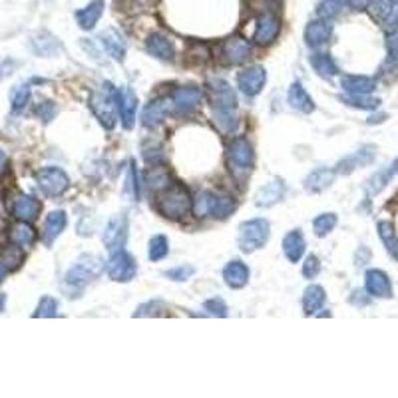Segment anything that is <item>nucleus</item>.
I'll list each match as a JSON object with an SVG mask.
<instances>
[{
  "mask_svg": "<svg viewBox=\"0 0 398 398\" xmlns=\"http://www.w3.org/2000/svg\"><path fill=\"white\" fill-rule=\"evenodd\" d=\"M311 66L315 68V72L319 76H323V78H333V76L338 74V66L335 64L331 54H321V52L313 54Z\"/></svg>",
  "mask_w": 398,
  "mask_h": 398,
  "instance_id": "c9c22d12",
  "label": "nucleus"
},
{
  "mask_svg": "<svg viewBox=\"0 0 398 398\" xmlns=\"http://www.w3.org/2000/svg\"><path fill=\"white\" fill-rule=\"evenodd\" d=\"M158 210H160L163 217L179 221V219L187 217L193 210L191 193L187 191L186 186H179V184L167 186L158 195Z\"/></svg>",
  "mask_w": 398,
  "mask_h": 398,
  "instance_id": "f03ea898",
  "label": "nucleus"
},
{
  "mask_svg": "<svg viewBox=\"0 0 398 398\" xmlns=\"http://www.w3.org/2000/svg\"><path fill=\"white\" fill-rule=\"evenodd\" d=\"M305 247H307L305 237H303V233L298 229L287 233L285 239H283V253H285V257L291 263L301 261V257L305 255Z\"/></svg>",
  "mask_w": 398,
  "mask_h": 398,
  "instance_id": "c756f323",
  "label": "nucleus"
},
{
  "mask_svg": "<svg viewBox=\"0 0 398 398\" xmlns=\"http://www.w3.org/2000/svg\"><path fill=\"white\" fill-rule=\"evenodd\" d=\"M66 224H68V219H66V213L64 212L48 213V217H46V221H44V231H42L44 243H46V245L54 243V241L60 237L64 229H66Z\"/></svg>",
  "mask_w": 398,
  "mask_h": 398,
  "instance_id": "7c9ffc66",
  "label": "nucleus"
},
{
  "mask_svg": "<svg viewBox=\"0 0 398 398\" xmlns=\"http://www.w3.org/2000/svg\"><path fill=\"white\" fill-rule=\"evenodd\" d=\"M237 82H239V90H241L245 96L253 98V96L261 94L263 86H265V82H267V72H265L263 66H249L243 72H239Z\"/></svg>",
  "mask_w": 398,
  "mask_h": 398,
  "instance_id": "ddd939ff",
  "label": "nucleus"
},
{
  "mask_svg": "<svg viewBox=\"0 0 398 398\" xmlns=\"http://www.w3.org/2000/svg\"><path fill=\"white\" fill-rule=\"evenodd\" d=\"M20 261H22V253H20V247L14 245V243L13 247H6V251H4L2 257H0V263H4L11 271L16 269V267L20 265Z\"/></svg>",
  "mask_w": 398,
  "mask_h": 398,
  "instance_id": "a18cd8bd",
  "label": "nucleus"
},
{
  "mask_svg": "<svg viewBox=\"0 0 398 398\" xmlns=\"http://www.w3.org/2000/svg\"><path fill=\"white\" fill-rule=\"evenodd\" d=\"M397 174H398V160H394L390 165L383 167L380 172H376V174L366 181V198H374L376 193H380V191L392 181V177Z\"/></svg>",
  "mask_w": 398,
  "mask_h": 398,
  "instance_id": "b1692460",
  "label": "nucleus"
},
{
  "mask_svg": "<svg viewBox=\"0 0 398 398\" xmlns=\"http://www.w3.org/2000/svg\"><path fill=\"white\" fill-rule=\"evenodd\" d=\"M343 90L347 94H371L376 90V80L374 78H369V76H345L343 82H341Z\"/></svg>",
  "mask_w": 398,
  "mask_h": 398,
  "instance_id": "2f4dec72",
  "label": "nucleus"
},
{
  "mask_svg": "<svg viewBox=\"0 0 398 398\" xmlns=\"http://www.w3.org/2000/svg\"><path fill=\"white\" fill-rule=\"evenodd\" d=\"M212 86V120L221 134H233L239 125L237 96L233 88L221 78H213Z\"/></svg>",
  "mask_w": 398,
  "mask_h": 398,
  "instance_id": "f257e3e1",
  "label": "nucleus"
},
{
  "mask_svg": "<svg viewBox=\"0 0 398 398\" xmlns=\"http://www.w3.org/2000/svg\"><path fill=\"white\" fill-rule=\"evenodd\" d=\"M104 271V261L98 255H84L74 263V267L64 277V285L70 291H82L88 283H92L96 277H100Z\"/></svg>",
  "mask_w": 398,
  "mask_h": 398,
  "instance_id": "20e7f679",
  "label": "nucleus"
},
{
  "mask_svg": "<svg viewBox=\"0 0 398 398\" xmlns=\"http://www.w3.org/2000/svg\"><path fill=\"white\" fill-rule=\"evenodd\" d=\"M116 88L110 82H104L98 90H94V94L90 96V108L96 114L98 122L106 130H112L116 125Z\"/></svg>",
  "mask_w": 398,
  "mask_h": 398,
  "instance_id": "39448f33",
  "label": "nucleus"
},
{
  "mask_svg": "<svg viewBox=\"0 0 398 398\" xmlns=\"http://www.w3.org/2000/svg\"><path fill=\"white\" fill-rule=\"evenodd\" d=\"M285 198V184L283 179H273L271 184H267L265 187H261L255 195V203L259 207H271L275 203H279L281 199Z\"/></svg>",
  "mask_w": 398,
  "mask_h": 398,
  "instance_id": "5701e85b",
  "label": "nucleus"
},
{
  "mask_svg": "<svg viewBox=\"0 0 398 398\" xmlns=\"http://www.w3.org/2000/svg\"><path fill=\"white\" fill-rule=\"evenodd\" d=\"M100 42H102V46L104 50L112 56L114 60H118V62H124L125 58V40L122 38V34L118 32V30H104L98 38Z\"/></svg>",
  "mask_w": 398,
  "mask_h": 398,
  "instance_id": "4be33fe9",
  "label": "nucleus"
},
{
  "mask_svg": "<svg viewBox=\"0 0 398 398\" xmlns=\"http://www.w3.org/2000/svg\"><path fill=\"white\" fill-rule=\"evenodd\" d=\"M170 253V243H167V237L165 235H156L149 239L148 255L151 261H162L167 257Z\"/></svg>",
  "mask_w": 398,
  "mask_h": 398,
  "instance_id": "58836bf2",
  "label": "nucleus"
},
{
  "mask_svg": "<svg viewBox=\"0 0 398 398\" xmlns=\"http://www.w3.org/2000/svg\"><path fill=\"white\" fill-rule=\"evenodd\" d=\"M4 305H6V295L0 293V313L4 311Z\"/></svg>",
  "mask_w": 398,
  "mask_h": 398,
  "instance_id": "bf43d9fd",
  "label": "nucleus"
},
{
  "mask_svg": "<svg viewBox=\"0 0 398 398\" xmlns=\"http://www.w3.org/2000/svg\"><path fill=\"white\" fill-rule=\"evenodd\" d=\"M374 158H376V148L374 146H364L359 151H355L352 156H347L343 162L336 165V175H347L362 167V165H369V163L374 162Z\"/></svg>",
  "mask_w": 398,
  "mask_h": 398,
  "instance_id": "6ab92c4d",
  "label": "nucleus"
},
{
  "mask_svg": "<svg viewBox=\"0 0 398 398\" xmlns=\"http://www.w3.org/2000/svg\"><path fill=\"white\" fill-rule=\"evenodd\" d=\"M378 237H380V241L385 243L388 255L398 259V237L390 221H380V224H378Z\"/></svg>",
  "mask_w": 398,
  "mask_h": 398,
  "instance_id": "e433bc0d",
  "label": "nucleus"
},
{
  "mask_svg": "<svg viewBox=\"0 0 398 398\" xmlns=\"http://www.w3.org/2000/svg\"><path fill=\"white\" fill-rule=\"evenodd\" d=\"M38 187L48 195V198H60L70 186V177L60 167H44L36 174Z\"/></svg>",
  "mask_w": 398,
  "mask_h": 398,
  "instance_id": "6e6552de",
  "label": "nucleus"
},
{
  "mask_svg": "<svg viewBox=\"0 0 398 398\" xmlns=\"http://www.w3.org/2000/svg\"><path fill=\"white\" fill-rule=\"evenodd\" d=\"M125 189H128V195H132L134 201L139 199V186H137V174H136V165H134V162L130 163V172H128V186H125Z\"/></svg>",
  "mask_w": 398,
  "mask_h": 398,
  "instance_id": "8fccbe9b",
  "label": "nucleus"
},
{
  "mask_svg": "<svg viewBox=\"0 0 398 398\" xmlns=\"http://www.w3.org/2000/svg\"><path fill=\"white\" fill-rule=\"evenodd\" d=\"M146 50L153 58L163 60V62H172L175 58V46L170 38L165 36L163 32H153L149 34L146 40Z\"/></svg>",
  "mask_w": 398,
  "mask_h": 398,
  "instance_id": "dca6fc26",
  "label": "nucleus"
},
{
  "mask_svg": "<svg viewBox=\"0 0 398 398\" xmlns=\"http://www.w3.org/2000/svg\"><path fill=\"white\" fill-rule=\"evenodd\" d=\"M28 100H30V86L28 84H18V86L13 88V92H11V106H13L14 112L25 110Z\"/></svg>",
  "mask_w": 398,
  "mask_h": 398,
  "instance_id": "79ce46f5",
  "label": "nucleus"
},
{
  "mask_svg": "<svg viewBox=\"0 0 398 398\" xmlns=\"http://www.w3.org/2000/svg\"><path fill=\"white\" fill-rule=\"evenodd\" d=\"M34 112L42 122H50L56 116V106H54V102H40Z\"/></svg>",
  "mask_w": 398,
  "mask_h": 398,
  "instance_id": "603ef678",
  "label": "nucleus"
},
{
  "mask_svg": "<svg viewBox=\"0 0 398 398\" xmlns=\"http://www.w3.org/2000/svg\"><path fill=\"white\" fill-rule=\"evenodd\" d=\"M8 271H11V269H8V267H6L4 263H0V283L4 281V277L8 275Z\"/></svg>",
  "mask_w": 398,
  "mask_h": 398,
  "instance_id": "4d7b16f0",
  "label": "nucleus"
},
{
  "mask_svg": "<svg viewBox=\"0 0 398 398\" xmlns=\"http://www.w3.org/2000/svg\"><path fill=\"white\" fill-rule=\"evenodd\" d=\"M333 34V26L329 25L327 20H313L305 28V44L317 48V46H323L324 42H329V38Z\"/></svg>",
  "mask_w": 398,
  "mask_h": 398,
  "instance_id": "aec40b11",
  "label": "nucleus"
},
{
  "mask_svg": "<svg viewBox=\"0 0 398 398\" xmlns=\"http://www.w3.org/2000/svg\"><path fill=\"white\" fill-rule=\"evenodd\" d=\"M287 100H289V106L298 110V112L311 114L315 110V102H313L311 96L307 94V90L301 86L298 82L291 84L289 92H287Z\"/></svg>",
  "mask_w": 398,
  "mask_h": 398,
  "instance_id": "cd10ccee",
  "label": "nucleus"
},
{
  "mask_svg": "<svg viewBox=\"0 0 398 398\" xmlns=\"http://www.w3.org/2000/svg\"><path fill=\"white\" fill-rule=\"evenodd\" d=\"M369 11L373 14L374 20L385 30H397L398 28V0H373Z\"/></svg>",
  "mask_w": 398,
  "mask_h": 398,
  "instance_id": "4468645a",
  "label": "nucleus"
},
{
  "mask_svg": "<svg viewBox=\"0 0 398 398\" xmlns=\"http://www.w3.org/2000/svg\"><path fill=\"white\" fill-rule=\"evenodd\" d=\"M13 213L16 219L20 221H34L40 213V201L32 195H18V199L14 201Z\"/></svg>",
  "mask_w": 398,
  "mask_h": 398,
  "instance_id": "a878e982",
  "label": "nucleus"
},
{
  "mask_svg": "<svg viewBox=\"0 0 398 398\" xmlns=\"http://www.w3.org/2000/svg\"><path fill=\"white\" fill-rule=\"evenodd\" d=\"M324 301H327V293H324L323 287H307L305 295H303V311H305V315H315L319 309H323Z\"/></svg>",
  "mask_w": 398,
  "mask_h": 398,
  "instance_id": "72a5a7b5",
  "label": "nucleus"
},
{
  "mask_svg": "<svg viewBox=\"0 0 398 398\" xmlns=\"http://www.w3.org/2000/svg\"><path fill=\"white\" fill-rule=\"evenodd\" d=\"M193 273H195V267H193V265H179V267H174V269L165 271V277L172 279V281L184 283L187 279H191V275Z\"/></svg>",
  "mask_w": 398,
  "mask_h": 398,
  "instance_id": "49530a36",
  "label": "nucleus"
},
{
  "mask_svg": "<svg viewBox=\"0 0 398 398\" xmlns=\"http://www.w3.org/2000/svg\"><path fill=\"white\" fill-rule=\"evenodd\" d=\"M345 4H347L345 0H321L319 6H317V14L323 20H333V18H336L338 14L343 13Z\"/></svg>",
  "mask_w": 398,
  "mask_h": 398,
  "instance_id": "ea45409f",
  "label": "nucleus"
},
{
  "mask_svg": "<svg viewBox=\"0 0 398 398\" xmlns=\"http://www.w3.org/2000/svg\"><path fill=\"white\" fill-rule=\"evenodd\" d=\"M343 102L347 104L348 108H357V110H376L380 106V100L378 98H371V94H347L343 96Z\"/></svg>",
  "mask_w": 398,
  "mask_h": 398,
  "instance_id": "4c0bfd02",
  "label": "nucleus"
},
{
  "mask_svg": "<svg viewBox=\"0 0 398 398\" xmlns=\"http://www.w3.org/2000/svg\"><path fill=\"white\" fill-rule=\"evenodd\" d=\"M271 233V225L267 219H249L239 227V249L243 253H253L261 249Z\"/></svg>",
  "mask_w": 398,
  "mask_h": 398,
  "instance_id": "0eeeda50",
  "label": "nucleus"
},
{
  "mask_svg": "<svg viewBox=\"0 0 398 398\" xmlns=\"http://www.w3.org/2000/svg\"><path fill=\"white\" fill-rule=\"evenodd\" d=\"M4 165H6V153H4V151L0 149V172L4 170Z\"/></svg>",
  "mask_w": 398,
  "mask_h": 398,
  "instance_id": "13d9d810",
  "label": "nucleus"
},
{
  "mask_svg": "<svg viewBox=\"0 0 398 398\" xmlns=\"http://www.w3.org/2000/svg\"><path fill=\"white\" fill-rule=\"evenodd\" d=\"M102 14H104V0H92L86 8L76 13V20H78V26L82 30H92L94 26L98 25Z\"/></svg>",
  "mask_w": 398,
  "mask_h": 398,
  "instance_id": "c85d7f7f",
  "label": "nucleus"
},
{
  "mask_svg": "<svg viewBox=\"0 0 398 398\" xmlns=\"http://www.w3.org/2000/svg\"><path fill=\"white\" fill-rule=\"evenodd\" d=\"M13 70H14L13 60H4V62H0V80H2V78H6V76L11 74Z\"/></svg>",
  "mask_w": 398,
  "mask_h": 398,
  "instance_id": "6e6d98bb",
  "label": "nucleus"
},
{
  "mask_svg": "<svg viewBox=\"0 0 398 398\" xmlns=\"http://www.w3.org/2000/svg\"><path fill=\"white\" fill-rule=\"evenodd\" d=\"M237 210V201L225 193L217 191H201L193 203V212L198 217H213V219H227Z\"/></svg>",
  "mask_w": 398,
  "mask_h": 398,
  "instance_id": "7ed1b4c3",
  "label": "nucleus"
},
{
  "mask_svg": "<svg viewBox=\"0 0 398 398\" xmlns=\"http://www.w3.org/2000/svg\"><path fill=\"white\" fill-rule=\"evenodd\" d=\"M108 269V275L112 281H118V283H128L136 277V259L128 253V251H116L112 253L110 261L106 265Z\"/></svg>",
  "mask_w": 398,
  "mask_h": 398,
  "instance_id": "9d476101",
  "label": "nucleus"
},
{
  "mask_svg": "<svg viewBox=\"0 0 398 398\" xmlns=\"http://www.w3.org/2000/svg\"><path fill=\"white\" fill-rule=\"evenodd\" d=\"M30 48L34 50L38 56H54L60 50V42L50 32H36L30 36Z\"/></svg>",
  "mask_w": 398,
  "mask_h": 398,
  "instance_id": "473e14b6",
  "label": "nucleus"
},
{
  "mask_svg": "<svg viewBox=\"0 0 398 398\" xmlns=\"http://www.w3.org/2000/svg\"><path fill=\"white\" fill-rule=\"evenodd\" d=\"M345 2L355 11H366L373 4V0H345Z\"/></svg>",
  "mask_w": 398,
  "mask_h": 398,
  "instance_id": "5fc2aeb1",
  "label": "nucleus"
},
{
  "mask_svg": "<svg viewBox=\"0 0 398 398\" xmlns=\"http://www.w3.org/2000/svg\"><path fill=\"white\" fill-rule=\"evenodd\" d=\"M203 98V92L198 86H184L177 88L172 96V104H174L175 112L189 114L193 112L199 106V102Z\"/></svg>",
  "mask_w": 398,
  "mask_h": 398,
  "instance_id": "2eb2a0df",
  "label": "nucleus"
},
{
  "mask_svg": "<svg viewBox=\"0 0 398 398\" xmlns=\"http://www.w3.org/2000/svg\"><path fill=\"white\" fill-rule=\"evenodd\" d=\"M335 177H336V170L319 167V170H315L313 174L307 175V179H305V189H307L309 193H321V191H324V189H329V187L333 186Z\"/></svg>",
  "mask_w": 398,
  "mask_h": 398,
  "instance_id": "393cba45",
  "label": "nucleus"
},
{
  "mask_svg": "<svg viewBox=\"0 0 398 398\" xmlns=\"http://www.w3.org/2000/svg\"><path fill=\"white\" fill-rule=\"evenodd\" d=\"M253 54V46L243 36H231L219 46V60L225 66H237L249 60Z\"/></svg>",
  "mask_w": 398,
  "mask_h": 398,
  "instance_id": "1a4fd4ad",
  "label": "nucleus"
},
{
  "mask_svg": "<svg viewBox=\"0 0 398 398\" xmlns=\"http://www.w3.org/2000/svg\"><path fill=\"white\" fill-rule=\"evenodd\" d=\"M165 311V303L162 301H149V303H144L137 307V311L134 313V317H160Z\"/></svg>",
  "mask_w": 398,
  "mask_h": 398,
  "instance_id": "37998d69",
  "label": "nucleus"
},
{
  "mask_svg": "<svg viewBox=\"0 0 398 398\" xmlns=\"http://www.w3.org/2000/svg\"><path fill=\"white\" fill-rule=\"evenodd\" d=\"M203 309L213 315V317H227V307H225V303L221 298H210V301H205L203 303Z\"/></svg>",
  "mask_w": 398,
  "mask_h": 398,
  "instance_id": "09e8293b",
  "label": "nucleus"
},
{
  "mask_svg": "<svg viewBox=\"0 0 398 398\" xmlns=\"http://www.w3.org/2000/svg\"><path fill=\"white\" fill-rule=\"evenodd\" d=\"M386 50H388V56H390L392 60H398V32L388 36V40H386Z\"/></svg>",
  "mask_w": 398,
  "mask_h": 398,
  "instance_id": "864d4df0",
  "label": "nucleus"
},
{
  "mask_svg": "<svg viewBox=\"0 0 398 398\" xmlns=\"http://www.w3.org/2000/svg\"><path fill=\"white\" fill-rule=\"evenodd\" d=\"M167 174L163 172L162 167H151V172L148 174V186L149 189H165L167 187Z\"/></svg>",
  "mask_w": 398,
  "mask_h": 398,
  "instance_id": "de8ad7c7",
  "label": "nucleus"
},
{
  "mask_svg": "<svg viewBox=\"0 0 398 398\" xmlns=\"http://www.w3.org/2000/svg\"><path fill=\"white\" fill-rule=\"evenodd\" d=\"M170 108H172L170 100L156 98L146 106V110L142 114V122L148 128H156V125H160L165 120V116L170 114Z\"/></svg>",
  "mask_w": 398,
  "mask_h": 398,
  "instance_id": "412c9836",
  "label": "nucleus"
},
{
  "mask_svg": "<svg viewBox=\"0 0 398 398\" xmlns=\"http://www.w3.org/2000/svg\"><path fill=\"white\" fill-rule=\"evenodd\" d=\"M116 102H118V112H120V120L125 130H132L136 124V110H137V98L134 90L128 86H122L116 90Z\"/></svg>",
  "mask_w": 398,
  "mask_h": 398,
  "instance_id": "f8f14e48",
  "label": "nucleus"
},
{
  "mask_svg": "<svg viewBox=\"0 0 398 398\" xmlns=\"http://www.w3.org/2000/svg\"><path fill=\"white\" fill-rule=\"evenodd\" d=\"M338 224V217L335 213H323L319 215L315 221H313V229H315V235L317 237H327Z\"/></svg>",
  "mask_w": 398,
  "mask_h": 398,
  "instance_id": "a19ab883",
  "label": "nucleus"
},
{
  "mask_svg": "<svg viewBox=\"0 0 398 398\" xmlns=\"http://www.w3.org/2000/svg\"><path fill=\"white\" fill-rule=\"evenodd\" d=\"M56 311H58V303H56V298L44 297L40 298L34 317H38V319H48V317H56Z\"/></svg>",
  "mask_w": 398,
  "mask_h": 398,
  "instance_id": "c03bdc74",
  "label": "nucleus"
},
{
  "mask_svg": "<svg viewBox=\"0 0 398 398\" xmlns=\"http://www.w3.org/2000/svg\"><path fill=\"white\" fill-rule=\"evenodd\" d=\"M255 163V151L245 137H237L227 146V165L235 177H245L253 170Z\"/></svg>",
  "mask_w": 398,
  "mask_h": 398,
  "instance_id": "423d86ee",
  "label": "nucleus"
},
{
  "mask_svg": "<svg viewBox=\"0 0 398 398\" xmlns=\"http://www.w3.org/2000/svg\"><path fill=\"white\" fill-rule=\"evenodd\" d=\"M321 273V261L315 257V255H309L305 263H303V275L307 277V279H315L317 275Z\"/></svg>",
  "mask_w": 398,
  "mask_h": 398,
  "instance_id": "3c124183",
  "label": "nucleus"
},
{
  "mask_svg": "<svg viewBox=\"0 0 398 398\" xmlns=\"http://www.w3.org/2000/svg\"><path fill=\"white\" fill-rule=\"evenodd\" d=\"M279 30H281V22H279V18L271 13H265L259 16V20H257V26H255V42L257 44H261V46H267V44H271L275 38L279 36Z\"/></svg>",
  "mask_w": 398,
  "mask_h": 398,
  "instance_id": "f3484780",
  "label": "nucleus"
},
{
  "mask_svg": "<svg viewBox=\"0 0 398 398\" xmlns=\"http://www.w3.org/2000/svg\"><path fill=\"white\" fill-rule=\"evenodd\" d=\"M364 287H366V293L378 298H388L392 297V285H390V279L385 271L380 269H371L364 275Z\"/></svg>",
  "mask_w": 398,
  "mask_h": 398,
  "instance_id": "a211bd4d",
  "label": "nucleus"
},
{
  "mask_svg": "<svg viewBox=\"0 0 398 398\" xmlns=\"http://www.w3.org/2000/svg\"><path fill=\"white\" fill-rule=\"evenodd\" d=\"M224 281L225 285H229L231 289H243L249 283L247 265L241 261L227 263L224 269Z\"/></svg>",
  "mask_w": 398,
  "mask_h": 398,
  "instance_id": "bb28decb",
  "label": "nucleus"
},
{
  "mask_svg": "<svg viewBox=\"0 0 398 398\" xmlns=\"http://www.w3.org/2000/svg\"><path fill=\"white\" fill-rule=\"evenodd\" d=\"M11 241H13L14 245H18V247H32V243H34V239H36V233H34V227L28 224V221H20V224H16L14 227H11Z\"/></svg>",
  "mask_w": 398,
  "mask_h": 398,
  "instance_id": "f704fd0d",
  "label": "nucleus"
},
{
  "mask_svg": "<svg viewBox=\"0 0 398 398\" xmlns=\"http://www.w3.org/2000/svg\"><path fill=\"white\" fill-rule=\"evenodd\" d=\"M128 229H130V224H128V217L124 213L116 215L110 219V224L106 225L104 229V245L110 253H116V251H122L128 241Z\"/></svg>",
  "mask_w": 398,
  "mask_h": 398,
  "instance_id": "9b49d317",
  "label": "nucleus"
}]
</instances>
